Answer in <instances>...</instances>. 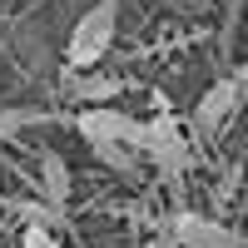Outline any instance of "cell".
<instances>
[{"instance_id": "cell-9", "label": "cell", "mask_w": 248, "mask_h": 248, "mask_svg": "<svg viewBox=\"0 0 248 248\" xmlns=\"http://www.w3.org/2000/svg\"><path fill=\"white\" fill-rule=\"evenodd\" d=\"M10 209L20 214L25 229H45V233H65V209H55L45 199H10Z\"/></svg>"}, {"instance_id": "cell-7", "label": "cell", "mask_w": 248, "mask_h": 248, "mask_svg": "<svg viewBox=\"0 0 248 248\" xmlns=\"http://www.w3.org/2000/svg\"><path fill=\"white\" fill-rule=\"evenodd\" d=\"M65 90H70V99H85V105H109L119 94V79L90 75V70H65Z\"/></svg>"}, {"instance_id": "cell-10", "label": "cell", "mask_w": 248, "mask_h": 248, "mask_svg": "<svg viewBox=\"0 0 248 248\" xmlns=\"http://www.w3.org/2000/svg\"><path fill=\"white\" fill-rule=\"evenodd\" d=\"M45 124V109L35 105H5L0 109V139H20L25 129H40Z\"/></svg>"}, {"instance_id": "cell-1", "label": "cell", "mask_w": 248, "mask_h": 248, "mask_svg": "<svg viewBox=\"0 0 248 248\" xmlns=\"http://www.w3.org/2000/svg\"><path fill=\"white\" fill-rule=\"evenodd\" d=\"M119 5L124 0H94V5L75 20L70 45H65V70H94L109 55L114 35H119Z\"/></svg>"}, {"instance_id": "cell-4", "label": "cell", "mask_w": 248, "mask_h": 248, "mask_svg": "<svg viewBox=\"0 0 248 248\" xmlns=\"http://www.w3.org/2000/svg\"><path fill=\"white\" fill-rule=\"evenodd\" d=\"M75 129L85 134V144H90V139H119V144H134L139 119H129L124 109H109V105H85V109L75 114Z\"/></svg>"}, {"instance_id": "cell-5", "label": "cell", "mask_w": 248, "mask_h": 248, "mask_svg": "<svg viewBox=\"0 0 248 248\" xmlns=\"http://www.w3.org/2000/svg\"><path fill=\"white\" fill-rule=\"evenodd\" d=\"M233 109H238V85L233 79H218V85H209L199 94V105H194V129L199 134H218L223 124L233 119Z\"/></svg>"}, {"instance_id": "cell-2", "label": "cell", "mask_w": 248, "mask_h": 248, "mask_svg": "<svg viewBox=\"0 0 248 248\" xmlns=\"http://www.w3.org/2000/svg\"><path fill=\"white\" fill-rule=\"evenodd\" d=\"M134 149H139V159H149L159 174H184L194 164V154H189V139L179 134V124L174 119H139V134H134Z\"/></svg>"}, {"instance_id": "cell-8", "label": "cell", "mask_w": 248, "mask_h": 248, "mask_svg": "<svg viewBox=\"0 0 248 248\" xmlns=\"http://www.w3.org/2000/svg\"><path fill=\"white\" fill-rule=\"evenodd\" d=\"M90 154L105 164V169L124 174V179H139V149L134 144H119V139H90Z\"/></svg>"}, {"instance_id": "cell-6", "label": "cell", "mask_w": 248, "mask_h": 248, "mask_svg": "<svg viewBox=\"0 0 248 248\" xmlns=\"http://www.w3.org/2000/svg\"><path fill=\"white\" fill-rule=\"evenodd\" d=\"M70 189H75V179H70V164H65V154L45 149V154H40V194H45V203L65 209V203H70Z\"/></svg>"}, {"instance_id": "cell-3", "label": "cell", "mask_w": 248, "mask_h": 248, "mask_svg": "<svg viewBox=\"0 0 248 248\" xmlns=\"http://www.w3.org/2000/svg\"><path fill=\"white\" fill-rule=\"evenodd\" d=\"M164 229L174 233V243L179 248H243V238L233 233V229H223L218 218H203V214H174Z\"/></svg>"}, {"instance_id": "cell-11", "label": "cell", "mask_w": 248, "mask_h": 248, "mask_svg": "<svg viewBox=\"0 0 248 248\" xmlns=\"http://www.w3.org/2000/svg\"><path fill=\"white\" fill-rule=\"evenodd\" d=\"M20 248H65V243H60V233H45V229H25Z\"/></svg>"}]
</instances>
